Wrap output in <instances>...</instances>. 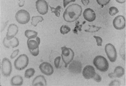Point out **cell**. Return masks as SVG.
I'll return each instance as SVG.
<instances>
[{
  "mask_svg": "<svg viewBox=\"0 0 126 86\" xmlns=\"http://www.w3.org/2000/svg\"><path fill=\"white\" fill-rule=\"evenodd\" d=\"M81 6L78 4H73L67 8L63 15L64 20L68 22H74L81 16L82 12Z\"/></svg>",
  "mask_w": 126,
  "mask_h": 86,
  "instance_id": "obj_1",
  "label": "cell"
},
{
  "mask_svg": "<svg viewBox=\"0 0 126 86\" xmlns=\"http://www.w3.org/2000/svg\"><path fill=\"white\" fill-rule=\"evenodd\" d=\"M93 64L98 70L102 72L107 71L109 67L107 59L104 56L100 55L96 56L94 58Z\"/></svg>",
  "mask_w": 126,
  "mask_h": 86,
  "instance_id": "obj_2",
  "label": "cell"
},
{
  "mask_svg": "<svg viewBox=\"0 0 126 86\" xmlns=\"http://www.w3.org/2000/svg\"><path fill=\"white\" fill-rule=\"evenodd\" d=\"M40 39L38 37L34 39H28L27 41V45L30 52L32 56H38L39 53V45Z\"/></svg>",
  "mask_w": 126,
  "mask_h": 86,
  "instance_id": "obj_3",
  "label": "cell"
},
{
  "mask_svg": "<svg viewBox=\"0 0 126 86\" xmlns=\"http://www.w3.org/2000/svg\"><path fill=\"white\" fill-rule=\"evenodd\" d=\"M61 49L62 51V59L65 64V67H66L74 59V53L72 49L67 47L66 46L61 47Z\"/></svg>",
  "mask_w": 126,
  "mask_h": 86,
  "instance_id": "obj_4",
  "label": "cell"
},
{
  "mask_svg": "<svg viewBox=\"0 0 126 86\" xmlns=\"http://www.w3.org/2000/svg\"><path fill=\"white\" fill-rule=\"evenodd\" d=\"M29 61V58L27 55H20L15 61L14 64L15 68L18 70H24L28 65Z\"/></svg>",
  "mask_w": 126,
  "mask_h": 86,
  "instance_id": "obj_5",
  "label": "cell"
},
{
  "mask_svg": "<svg viewBox=\"0 0 126 86\" xmlns=\"http://www.w3.org/2000/svg\"><path fill=\"white\" fill-rule=\"evenodd\" d=\"M16 19L20 24L27 23L30 19V16L28 12L25 10H21L17 12L15 16Z\"/></svg>",
  "mask_w": 126,
  "mask_h": 86,
  "instance_id": "obj_6",
  "label": "cell"
},
{
  "mask_svg": "<svg viewBox=\"0 0 126 86\" xmlns=\"http://www.w3.org/2000/svg\"><path fill=\"white\" fill-rule=\"evenodd\" d=\"M105 51L110 61L112 63L115 62L117 58V53L114 46L111 43L106 44L105 47Z\"/></svg>",
  "mask_w": 126,
  "mask_h": 86,
  "instance_id": "obj_7",
  "label": "cell"
},
{
  "mask_svg": "<svg viewBox=\"0 0 126 86\" xmlns=\"http://www.w3.org/2000/svg\"><path fill=\"white\" fill-rule=\"evenodd\" d=\"M1 71L2 74L6 77L10 76L12 70V65L10 60L5 58L1 62Z\"/></svg>",
  "mask_w": 126,
  "mask_h": 86,
  "instance_id": "obj_8",
  "label": "cell"
},
{
  "mask_svg": "<svg viewBox=\"0 0 126 86\" xmlns=\"http://www.w3.org/2000/svg\"><path fill=\"white\" fill-rule=\"evenodd\" d=\"M36 7L37 11L42 15L46 14L48 12V6L45 0H38L36 2Z\"/></svg>",
  "mask_w": 126,
  "mask_h": 86,
  "instance_id": "obj_9",
  "label": "cell"
},
{
  "mask_svg": "<svg viewBox=\"0 0 126 86\" xmlns=\"http://www.w3.org/2000/svg\"><path fill=\"white\" fill-rule=\"evenodd\" d=\"M113 27L117 30H122L126 27V19L121 15L116 16L113 20Z\"/></svg>",
  "mask_w": 126,
  "mask_h": 86,
  "instance_id": "obj_10",
  "label": "cell"
},
{
  "mask_svg": "<svg viewBox=\"0 0 126 86\" xmlns=\"http://www.w3.org/2000/svg\"><path fill=\"white\" fill-rule=\"evenodd\" d=\"M39 68L42 73L47 76H50L54 73L53 67L48 62H45L42 63L40 64Z\"/></svg>",
  "mask_w": 126,
  "mask_h": 86,
  "instance_id": "obj_11",
  "label": "cell"
},
{
  "mask_svg": "<svg viewBox=\"0 0 126 86\" xmlns=\"http://www.w3.org/2000/svg\"><path fill=\"white\" fill-rule=\"evenodd\" d=\"M96 74L94 68L91 65L85 66L82 72V75L84 77L87 79H93Z\"/></svg>",
  "mask_w": 126,
  "mask_h": 86,
  "instance_id": "obj_12",
  "label": "cell"
},
{
  "mask_svg": "<svg viewBox=\"0 0 126 86\" xmlns=\"http://www.w3.org/2000/svg\"><path fill=\"white\" fill-rule=\"evenodd\" d=\"M82 66L81 63L77 60H74L71 63L69 66L68 69L70 72L75 74L81 73Z\"/></svg>",
  "mask_w": 126,
  "mask_h": 86,
  "instance_id": "obj_13",
  "label": "cell"
},
{
  "mask_svg": "<svg viewBox=\"0 0 126 86\" xmlns=\"http://www.w3.org/2000/svg\"><path fill=\"white\" fill-rule=\"evenodd\" d=\"M3 43L4 47L7 48H15L17 47L19 44L18 39L15 37L10 40H8L6 37L4 38L3 41Z\"/></svg>",
  "mask_w": 126,
  "mask_h": 86,
  "instance_id": "obj_14",
  "label": "cell"
},
{
  "mask_svg": "<svg viewBox=\"0 0 126 86\" xmlns=\"http://www.w3.org/2000/svg\"><path fill=\"white\" fill-rule=\"evenodd\" d=\"M18 27L16 24H10L8 28L6 34V38L8 40H10L15 37L18 33Z\"/></svg>",
  "mask_w": 126,
  "mask_h": 86,
  "instance_id": "obj_15",
  "label": "cell"
},
{
  "mask_svg": "<svg viewBox=\"0 0 126 86\" xmlns=\"http://www.w3.org/2000/svg\"><path fill=\"white\" fill-rule=\"evenodd\" d=\"M84 18L89 22H93L95 20L96 15L94 11L90 8H87L83 13Z\"/></svg>",
  "mask_w": 126,
  "mask_h": 86,
  "instance_id": "obj_16",
  "label": "cell"
},
{
  "mask_svg": "<svg viewBox=\"0 0 126 86\" xmlns=\"http://www.w3.org/2000/svg\"><path fill=\"white\" fill-rule=\"evenodd\" d=\"M32 85L34 86H46V80L43 75H38L32 81Z\"/></svg>",
  "mask_w": 126,
  "mask_h": 86,
  "instance_id": "obj_17",
  "label": "cell"
},
{
  "mask_svg": "<svg viewBox=\"0 0 126 86\" xmlns=\"http://www.w3.org/2000/svg\"><path fill=\"white\" fill-rule=\"evenodd\" d=\"M23 78L20 75H16L12 78L10 81L11 85L12 86H21L23 83Z\"/></svg>",
  "mask_w": 126,
  "mask_h": 86,
  "instance_id": "obj_18",
  "label": "cell"
},
{
  "mask_svg": "<svg viewBox=\"0 0 126 86\" xmlns=\"http://www.w3.org/2000/svg\"><path fill=\"white\" fill-rule=\"evenodd\" d=\"M125 73V70L121 66H118L114 70V73L116 78H120L124 76Z\"/></svg>",
  "mask_w": 126,
  "mask_h": 86,
  "instance_id": "obj_19",
  "label": "cell"
},
{
  "mask_svg": "<svg viewBox=\"0 0 126 86\" xmlns=\"http://www.w3.org/2000/svg\"><path fill=\"white\" fill-rule=\"evenodd\" d=\"M38 34V32L33 30H27L25 32V36L28 39H34L37 37Z\"/></svg>",
  "mask_w": 126,
  "mask_h": 86,
  "instance_id": "obj_20",
  "label": "cell"
},
{
  "mask_svg": "<svg viewBox=\"0 0 126 86\" xmlns=\"http://www.w3.org/2000/svg\"><path fill=\"white\" fill-rule=\"evenodd\" d=\"M86 22L84 21L82 22V24H80V22L79 21H76L75 24V27L73 30V32L75 34H76L77 35L78 34V31L81 32L82 31V25L85 24L86 23Z\"/></svg>",
  "mask_w": 126,
  "mask_h": 86,
  "instance_id": "obj_21",
  "label": "cell"
},
{
  "mask_svg": "<svg viewBox=\"0 0 126 86\" xmlns=\"http://www.w3.org/2000/svg\"><path fill=\"white\" fill-rule=\"evenodd\" d=\"M44 19L41 16H37L32 17L31 24L34 27H36L39 22H42Z\"/></svg>",
  "mask_w": 126,
  "mask_h": 86,
  "instance_id": "obj_22",
  "label": "cell"
},
{
  "mask_svg": "<svg viewBox=\"0 0 126 86\" xmlns=\"http://www.w3.org/2000/svg\"><path fill=\"white\" fill-rule=\"evenodd\" d=\"M35 73V71L34 68H31L27 69L25 72V77L30 79L34 76Z\"/></svg>",
  "mask_w": 126,
  "mask_h": 86,
  "instance_id": "obj_23",
  "label": "cell"
},
{
  "mask_svg": "<svg viewBox=\"0 0 126 86\" xmlns=\"http://www.w3.org/2000/svg\"><path fill=\"white\" fill-rule=\"evenodd\" d=\"M49 6L50 8L51 11L52 13H53L55 14V16L57 17H59L60 16V12L63 10V8L61 6H58L56 8H55L53 7H51L49 5Z\"/></svg>",
  "mask_w": 126,
  "mask_h": 86,
  "instance_id": "obj_24",
  "label": "cell"
},
{
  "mask_svg": "<svg viewBox=\"0 0 126 86\" xmlns=\"http://www.w3.org/2000/svg\"><path fill=\"white\" fill-rule=\"evenodd\" d=\"M89 28L87 30H85V31L89 33H94L97 32L102 28L101 27H97L94 25H88Z\"/></svg>",
  "mask_w": 126,
  "mask_h": 86,
  "instance_id": "obj_25",
  "label": "cell"
},
{
  "mask_svg": "<svg viewBox=\"0 0 126 86\" xmlns=\"http://www.w3.org/2000/svg\"><path fill=\"white\" fill-rule=\"evenodd\" d=\"M60 30L61 33L64 35L69 33L71 29L68 25H63L60 27Z\"/></svg>",
  "mask_w": 126,
  "mask_h": 86,
  "instance_id": "obj_26",
  "label": "cell"
},
{
  "mask_svg": "<svg viewBox=\"0 0 126 86\" xmlns=\"http://www.w3.org/2000/svg\"><path fill=\"white\" fill-rule=\"evenodd\" d=\"M119 12V10L115 7H111L110 8L109 10V13L112 16H114Z\"/></svg>",
  "mask_w": 126,
  "mask_h": 86,
  "instance_id": "obj_27",
  "label": "cell"
},
{
  "mask_svg": "<svg viewBox=\"0 0 126 86\" xmlns=\"http://www.w3.org/2000/svg\"><path fill=\"white\" fill-rule=\"evenodd\" d=\"M61 56H58L56 57L54 59V64L56 68L58 69L60 67V64Z\"/></svg>",
  "mask_w": 126,
  "mask_h": 86,
  "instance_id": "obj_28",
  "label": "cell"
},
{
  "mask_svg": "<svg viewBox=\"0 0 126 86\" xmlns=\"http://www.w3.org/2000/svg\"><path fill=\"white\" fill-rule=\"evenodd\" d=\"M110 1V0H97V3L101 6L102 7L108 4Z\"/></svg>",
  "mask_w": 126,
  "mask_h": 86,
  "instance_id": "obj_29",
  "label": "cell"
},
{
  "mask_svg": "<svg viewBox=\"0 0 126 86\" xmlns=\"http://www.w3.org/2000/svg\"><path fill=\"white\" fill-rule=\"evenodd\" d=\"M93 37L95 38L96 42L97 43V45L98 46H102V43L103 42L102 38L99 36H93Z\"/></svg>",
  "mask_w": 126,
  "mask_h": 86,
  "instance_id": "obj_30",
  "label": "cell"
},
{
  "mask_svg": "<svg viewBox=\"0 0 126 86\" xmlns=\"http://www.w3.org/2000/svg\"><path fill=\"white\" fill-rule=\"evenodd\" d=\"M19 52V50L18 49L14 51L11 55L10 58L11 59H14L17 56Z\"/></svg>",
  "mask_w": 126,
  "mask_h": 86,
  "instance_id": "obj_31",
  "label": "cell"
},
{
  "mask_svg": "<svg viewBox=\"0 0 126 86\" xmlns=\"http://www.w3.org/2000/svg\"><path fill=\"white\" fill-rule=\"evenodd\" d=\"M121 83L120 81L117 80H115L112 81L110 83L109 86H120Z\"/></svg>",
  "mask_w": 126,
  "mask_h": 86,
  "instance_id": "obj_32",
  "label": "cell"
},
{
  "mask_svg": "<svg viewBox=\"0 0 126 86\" xmlns=\"http://www.w3.org/2000/svg\"><path fill=\"white\" fill-rule=\"evenodd\" d=\"M93 79L97 82H100L102 80L101 77L97 73H96L95 76L93 78Z\"/></svg>",
  "mask_w": 126,
  "mask_h": 86,
  "instance_id": "obj_33",
  "label": "cell"
},
{
  "mask_svg": "<svg viewBox=\"0 0 126 86\" xmlns=\"http://www.w3.org/2000/svg\"><path fill=\"white\" fill-rule=\"evenodd\" d=\"M76 0H63V5L64 8L66 7L69 3L71 2H74Z\"/></svg>",
  "mask_w": 126,
  "mask_h": 86,
  "instance_id": "obj_34",
  "label": "cell"
},
{
  "mask_svg": "<svg viewBox=\"0 0 126 86\" xmlns=\"http://www.w3.org/2000/svg\"><path fill=\"white\" fill-rule=\"evenodd\" d=\"M19 2L18 4L20 7H22L24 6L25 3V0H18Z\"/></svg>",
  "mask_w": 126,
  "mask_h": 86,
  "instance_id": "obj_35",
  "label": "cell"
},
{
  "mask_svg": "<svg viewBox=\"0 0 126 86\" xmlns=\"http://www.w3.org/2000/svg\"><path fill=\"white\" fill-rule=\"evenodd\" d=\"M81 1L84 5L87 6L89 3L90 0H81Z\"/></svg>",
  "mask_w": 126,
  "mask_h": 86,
  "instance_id": "obj_36",
  "label": "cell"
},
{
  "mask_svg": "<svg viewBox=\"0 0 126 86\" xmlns=\"http://www.w3.org/2000/svg\"><path fill=\"white\" fill-rule=\"evenodd\" d=\"M108 76L111 79H113V78H116L115 76L114 73H110L108 74Z\"/></svg>",
  "mask_w": 126,
  "mask_h": 86,
  "instance_id": "obj_37",
  "label": "cell"
},
{
  "mask_svg": "<svg viewBox=\"0 0 126 86\" xmlns=\"http://www.w3.org/2000/svg\"><path fill=\"white\" fill-rule=\"evenodd\" d=\"M116 1L118 3L122 4L125 2L126 0H116Z\"/></svg>",
  "mask_w": 126,
  "mask_h": 86,
  "instance_id": "obj_38",
  "label": "cell"
}]
</instances>
